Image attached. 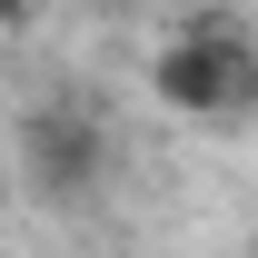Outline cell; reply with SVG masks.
I'll list each match as a JSON object with an SVG mask.
<instances>
[{
	"instance_id": "obj_1",
	"label": "cell",
	"mask_w": 258,
	"mask_h": 258,
	"mask_svg": "<svg viewBox=\"0 0 258 258\" xmlns=\"http://www.w3.org/2000/svg\"><path fill=\"white\" fill-rule=\"evenodd\" d=\"M149 80L189 119H248L258 109V30H238L228 10H199V20L169 30V50H159Z\"/></svg>"
},
{
	"instance_id": "obj_2",
	"label": "cell",
	"mask_w": 258,
	"mask_h": 258,
	"mask_svg": "<svg viewBox=\"0 0 258 258\" xmlns=\"http://www.w3.org/2000/svg\"><path fill=\"white\" fill-rule=\"evenodd\" d=\"M30 149H40V169H50L60 189H80V179L99 169V139H90L80 119H40V129H30Z\"/></svg>"
}]
</instances>
